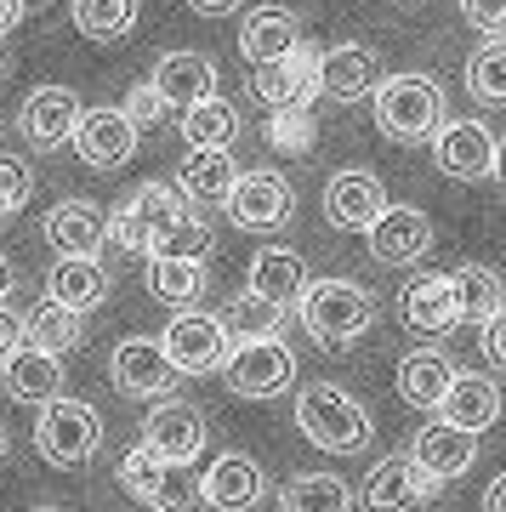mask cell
Masks as SVG:
<instances>
[{
  "label": "cell",
  "instance_id": "1",
  "mask_svg": "<svg viewBox=\"0 0 506 512\" xmlns=\"http://www.w3.org/2000/svg\"><path fill=\"white\" fill-rule=\"evenodd\" d=\"M296 427L325 456H359V450H370V433H376L370 410L336 382H308L296 393Z\"/></svg>",
  "mask_w": 506,
  "mask_h": 512
},
{
  "label": "cell",
  "instance_id": "2",
  "mask_svg": "<svg viewBox=\"0 0 506 512\" xmlns=\"http://www.w3.org/2000/svg\"><path fill=\"white\" fill-rule=\"evenodd\" d=\"M370 114H376V131L387 143H433L438 131L450 126V103H444V86L433 74L381 80V92L370 97Z\"/></svg>",
  "mask_w": 506,
  "mask_h": 512
},
{
  "label": "cell",
  "instance_id": "3",
  "mask_svg": "<svg viewBox=\"0 0 506 512\" xmlns=\"http://www.w3.org/2000/svg\"><path fill=\"white\" fill-rule=\"evenodd\" d=\"M302 325L325 353H342L376 325V296L359 279H313L302 296Z\"/></svg>",
  "mask_w": 506,
  "mask_h": 512
},
{
  "label": "cell",
  "instance_id": "4",
  "mask_svg": "<svg viewBox=\"0 0 506 512\" xmlns=\"http://www.w3.org/2000/svg\"><path fill=\"white\" fill-rule=\"evenodd\" d=\"M188 211H194V205L177 194V183H143V188H137V194H131V200L109 217V239L120 245V251L154 256L165 239H171V228L188 217Z\"/></svg>",
  "mask_w": 506,
  "mask_h": 512
},
{
  "label": "cell",
  "instance_id": "5",
  "mask_svg": "<svg viewBox=\"0 0 506 512\" xmlns=\"http://www.w3.org/2000/svg\"><path fill=\"white\" fill-rule=\"evenodd\" d=\"M35 450L52 467H80V461H91L103 450V416H97V404L69 399V393L52 399L35 421Z\"/></svg>",
  "mask_w": 506,
  "mask_h": 512
},
{
  "label": "cell",
  "instance_id": "6",
  "mask_svg": "<svg viewBox=\"0 0 506 512\" xmlns=\"http://www.w3.org/2000/svg\"><path fill=\"white\" fill-rule=\"evenodd\" d=\"M165 359L177 365V376H211V370L228 365L234 353V336L222 330L217 313H199V308H182L171 325H165Z\"/></svg>",
  "mask_w": 506,
  "mask_h": 512
},
{
  "label": "cell",
  "instance_id": "7",
  "mask_svg": "<svg viewBox=\"0 0 506 512\" xmlns=\"http://www.w3.org/2000/svg\"><path fill=\"white\" fill-rule=\"evenodd\" d=\"M222 382L239 399H279L296 382V353L279 336H268V342H239L228 353V365H222Z\"/></svg>",
  "mask_w": 506,
  "mask_h": 512
},
{
  "label": "cell",
  "instance_id": "8",
  "mask_svg": "<svg viewBox=\"0 0 506 512\" xmlns=\"http://www.w3.org/2000/svg\"><path fill=\"white\" fill-rule=\"evenodd\" d=\"M290 211H296V194H290V177L273 171V165H256V171H239L234 194H228V217L251 234H273L285 228Z\"/></svg>",
  "mask_w": 506,
  "mask_h": 512
},
{
  "label": "cell",
  "instance_id": "9",
  "mask_svg": "<svg viewBox=\"0 0 506 512\" xmlns=\"http://www.w3.org/2000/svg\"><path fill=\"white\" fill-rule=\"evenodd\" d=\"M86 120V103L69 92V86H35V92L23 97L18 109V131L23 143L40 148V154H52V148H69L74 131Z\"/></svg>",
  "mask_w": 506,
  "mask_h": 512
},
{
  "label": "cell",
  "instance_id": "10",
  "mask_svg": "<svg viewBox=\"0 0 506 512\" xmlns=\"http://www.w3.org/2000/svg\"><path fill=\"white\" fill-rule=\"evenodd\" d=\"M120 490L137 495L143 507H160V512H188V501H194L188 473L160 461L148 444H131L126 456H120Z\"/></svg>",
  "mask_w": 506,
  "mask_h": 512
},
{
  "label": "cell",
  "instance_id": "11",
  "mask_svg": "<svg viewBox=\"0 0 506 512\" xmlns=\"http://www.w3.org/2000/svg\"><path fill=\"white\" fill-rule=\"evenodd\" d=\"M109 382L131 399H171V387H177V365L165 359V348L154 336H126L120 348L109 353Z\"/></svg>",
  "mask_w": 506,
  "mask_h": 512
},
{
  "label": "cell",
  "instance_id": "12",
  "mask_svg": "<svg viewBox=\"0 0 506 512\" xmlns=\"http://www.w3.org/2000/svg\"><path fill=\"white\" fill-rule=\"evenodd\" d=\"M143 444H148L160 461H171V467H188V461H199V450H205V416H199V404H188V399L148 404Z\"/></svg>",
  "mask_w": 506,
  "mask_h": 512
},
{
  "label": "cell",
  "instance_id": "13",
  "mask_svg": "<svg viewBox=\"0 0 506 512\" xmlns=\"http://www.w3.org/2000/svg\"><path fill=\"white\" fill-rule=\"evenodd\" d=\"M404 456L416 461V473L438 490V484H455V478H467L478 467V439L461 433V427H450V421H427L416 439H410Z\"/></svg>",
  "mask_w": 506,
  "mask_h": 512
},
{
  "label": "cell",
  "instance_id": "14",
  "mask_svg": "<svg viewBox=\"0 0 506 512\" xmlns=\"http://www.w3.org/2000/svg\"><path fill=\"white\" fill-rule=\"evenodd\" d=\"M495 148H501V137L484 120H450L433 137V160L455 183H484V177H495Z\"/></svg>",
  "mask_w": 506,
  "mask_h": 512
},
{
  "label": "cell",
  "instance_id": "15",
  "mask_svg": "<svg viewBox=\"0 0 506 512\" xmlns=\"http://www.w3.org/2000/svg\"><path fill=\"white\" fill-rule=\"evenodd\" d=\"M387 211V188H381L376 171L364 165H347L325 183V222L330 228H353V234H370Z\"/></svg>",
  "mask_w": 506,
  "mask_h": 512
},
{
  "label": "cell",
  "instance_id": "16",
  "mask_svg": "<svg viewBox=\"0 0 506 512\" xmlns=\"http://www.w3.org/2000/svg\"><path fill=\"white\" fill-rule=\"evenodd\" d=\"M251 97L268 114L313 109V97H319V46H302L296 57L273 63V69H251Z\"/></svg>",
  "mask_w": 506,
  "mask_h": 512
},
{
  "label": "cell",
  "instance_id": "17",
  "mask_svg": "<svg viewBox=\"0 0 506 512\" xmlns=\"http://www.w3.org/2000/svg\"><path fill=\"white\" fill-rule=\"evenodd\" d=\"M199 495L217 512H251L256 501L268 495V473H262V461L245 456V450H222V456H211V467L199 478Z\"/></svg>",
  "mask_w": 506,
  "mask_h": 512
},
{
  "label": "cell",
  "instance_id": "18",
  "mask_svg": "<svg viewBox=\"0 0 506 512\" xmlns=\"http://www.w3.org/2000/svg\"><path fill=\"white\" fill-rule=\"evenodd\" d=\"M364 239H370V256H376L381 268H416L421 256L433 251V222L416 205H387L381 222Z\"/></svg>",
  "mask_w": 506,
  "mask_h": 512
},
{
  "label": "cell",
  "instance_id": "19",
  "mask_svg": "<svg viewBox=\"0 0 506 512\" xmlns=\"http://www.w3.org/2000/svg\"><path fill=\"white\" fill-rule=\"evenodd\" d=\"M319 92L336 97V103L376 97L381 92V57L364 40H342V46L319 52Z\"/></svg>",
  "mask_w": 506,
  "mask_h": 512
},
{
  "label": "cell",
  "instance_id": "20",
  "mask_svg": "<svg viewBox=\"0 0 506 512\" xmlns=\"http://www.w3.org/2000/svg\"><path fill=\"white\" fill-rule=\"evenodd\" d=\"M398 313L416 336H450L461 325V296H455V274H416L398 296Z\"/></svg>",
  "mask_w": 506,
  "mask_h": 512
},
{
  "label": "cell",
  "instance_id": "21",
  "mask_svg": "<svg viewBox=\"0 0 506 512\" xmlns=\"http://www.w3.org/2000/svg\"><path fill=\"white\" fill-rule=\"evenodd\" d=\"M46 239L57 262H97V251L109 245V217L86 200H63L46 211Z\"/></svg>",
  "mask_w": 506,
  "mask_h": 512
},
{
  "label": "cell",
  "instance_id": "22",
  "mask_svg": "<svg viewBox=\"0 0 506 512\" xmlns=\"http://www.w3.org/2000/svg\"><path fill=\"white\" fill-rule=\"evenodd\" d=\"M308 262H302V251H290V245H262V251L251 256V296H262V302H273L279 313H302V296H308Z\"/></svg>",
  "mask_w": 506,
  "mask_h": 512
},
{
  "label": "cell",
  "instance_id": "23",
  "mask_svg": "<svg viewBox=\"0 0 506 512\" xmlns=\"http://www.w3.org/2000/svg\"><path fill=\"white\" fill-rule=\"evenodd\" d=\"M438 421H450V427H461L472 439H484L489 427L501 421V387H495V376H484V370H455L450 393L438 404Z\"/></svg>",
  "mask_w": 506,
  "mask_h": 512
},
{
  "label": "cell",
  "instance_id": "24",
  "mask_svg": "<svg viewBox=\"0 0 506 512\" xmlns=\"http://www.w3.org/2000/svg\"><path fill=\"white\" fill-rule=\"evenodd\" d=\"M74 154H80L91 171H120V165L137 154V126H131L120 109H86V120L74 131Z\"/></svg>",
  "mask_w": 506,
  "mask_h": 512
},
{
  "label": "cell",
  "instance_id": "25",
  "mask_svg": "<svg viewBox=\"0 0 506 512\" xmlns=\"http://www.w3.org/2000/svg\"><path fill=\"white\" fill-rule=\"evenodd\" d=\"M433 495V484L416 473L410 456H381L364 478V512H421V501Z\"/></svg>",
  "mask_w": 506,
  "mask_h": 512
},
{
  "label": "cell",
  "instance_id": "26",
  "mask_svg": "<svg viewBox=\"0 0 506 512\" xmlns=\"http://www.w3.org/2000/svg\"><path fill=\"white\" fill-rule=\"evenodd\" d=\"M154 92L165 97V109L177 103L182 114L199 109L205 97H217V63L205 52H165L154 63Z\"/></svg>",
  "mask_w": 506,
  "mask_h": 512
},
{
  "label": "cell",
  "instance_id": "27",
  "mask_svg": "<svg viewBox=\"0 0 506 512\" xmlns=\"http://www.w3.org/2000/svg\"><path fill=\"white\" fill-rule=\"evenodd\" d=\"M239 52L251 57V69H273V63H285V57L302 52V29H296V18L279 12V6H256V12H245Z\"/></svg>",
  "mask_w": 506,
  "mask_h": 512
},
{
  "label": "cell",
  "instance_id": "28",
  "mask_svg": "<svg viewBox=\"0 0 506 512\" xmlns=\"http://www.w3.org/2000/svg\"><path fill=\"white\" fill-rule=\"evenodd\" d=\"M0 382H6V393H12L18 404H40V410H46L52 399H63V365H57L52 353L29 348V342L0 365Z\"/></svg>",
  "mask_w": 506,
  "mask_h": 512
},
{
  "label": "cell",
  "instance_id": "29",
  "mask_svg": "<svg viewBox=\"0 0 506 512\" xmlns=\"http://www.w3.org/2000/svg\"><path fill=\"white\" fill-rule=\"evenodd\" d=\"M450 382H455V365L438 348H421V353H404L398 359V399L410 404V410H433L438 416Z\"/></svg>",
  "mask_w": 506,
  "mask_h": 512
},
{
  "label": "cell",
  "instance_id": "30",
  "mask_svg": "<svg viewBox=\"0 0 506 512\" xmlns=\"http://www.w3.org/2000/svg\"><path fill=\"white\" fill-rule=\"evenodd\" d=\"M46 302L86 319L91 308L109 302V268L103 262H57L52 274H46Z\"/></svg>",
  "mask_w": 506,
  "mask_h": 512
},
{
  "label": "cell",
  "instance_id": "31",
  "mask_svg": "<svg viewBox=\"0 0 506 512\" xmlns=\"http://www.w3.org/2000/svg\"><path fill=\"white\" fill-rule=\"evenodd\" d=\"M234 183H239L234 154H188L182 171H177V194L194 205V211H199V205H228Z\"/></svg>",
  "mask_w": 506,
  "mask_h": 512
},
{
  "label": "cell",
  "instance_id": "32",
  "mask_svg": "<svg viewBox=\"0 0 506 512\" xmlns=\"http://www.w3.org/2000/svg\"><path fill=\"white\" fill-rule=\"evenodd\" d=\"M234 137H239V109L222 103V97H205L199 109L182 114V143H188V154H228Z\"/></svg>",
  "mask_w": 506,
  "mask_h": 512
},
{
  "label": "cell",
  "instance_id": "33",
  "mask_svg": "<svg viewBox=\"0 0 506 512\" xmlns=\"http://www.w3.org/2000/svg\"><path fill=\"white\" fill-rule=\"evenodd\" d=\"M359 495L347 490V478L336 473H296L279 490V512H353Z\"/></svg>",
  "mask_w": 506,
  "mask_h": 512
},
{
  "label": "cell",
  "instance_id": "34",
  "mask_svg": "<svg viewBox=\"0 0 506 512\" xmlns=\"http://www.w3.org/2000/svg\"><path fill=\"white\" fill-rule=\"evenodd\" d=\"M455 296H461V319L489 325L495 313H506V285L489 262H461L455 268Z\"/></svg>",
  "mask_w": 506,
  "mask_h": 512
},
{
  "label": "cell",
  "instance_id": "35",
  "mask_svg": "<svg viewBox=\"0 0 506 512\" xmlns=\"http://www.w3.org/2000/svg\"><path fill=\"white\" fill-rule=\"evenodd\" d=\"M23 342L57 359V353H69V348H80V342H86V319H80V313H69V308H57V302H40V308L23 319Z\"/></svg>",
  "mask_w": 506,
  "mask_h": 512
},
{
  "label": "cell",
  "instance_id": "36",
  "mask_svg": "<svg viewBox=\"0 0 506 512\" xmlns=\"http://www.w3.org/2000/svg\"><path fill=\"white\" fill-rule=\"evenodd\" d=\"M143 285L160 302H177V308H194V296L205 291V262H177V256H148Z\"/></svg>",
  "mask_w": 506,
  "mask_h": 512
},
{
  "label": "cell",
  "instance_id": "37",
  "mask_svg": "<svg viewBox=\"0 0 506 512\" xmlns=\"http://www.w3.org/2000/svg\"><path fill=\"white\" fill-rule=\"evenodd\" d=\"M222 319V330H228V336H234V348L239 342H268L273 330L285 325V313L273 308V302H262V296H234V302H228V313H217Z\"/></svg>",
  "mask_w": 506,
  "mask_h": 512
},
{
  "label": "cell",
  "instance_id": "38",
  "mask_svg": "<svg viewBox=\"0 0 506 512\" xmlns=\"http://www.w3.org/2000/svg\"><path fill=\"white\" fill-rule=\"evenodd\" d=\"M74 29L86 40H126L137 29L131 0H74Z\"/></svg>",
  "mask_w": 506,
  "mask_h": 512
},
{
  "label": "cell",
  "instance_id": "39",
  "mask_svg": "<svg viewBox=\"0 0 506 512\" xmlns=\"http://www.w3.org/2000/svg\"><path fill=\"white\" fill-rule=\"evenodd\" d=\"M467 92L489 109H506V40H484L467 57Z\"/></svg>",
  "mask_w": 506,
  "mask_h": 512
},
{
  "label": "cell",
  "instance_id": "40",
  "mask_svg": "<svg viewBox=\"0 0 506 512\" xmlns=\"http://www.w3.org/2000/svg\"><path fill=\"white\" fill-rule=\"evenodd\" d=\"M268 143L285 148V154H313V109L268 114Z\"/></svg>",
  "mask_w": 506,
  "mask_h": 512
},
{
  "label": "cell",
  "instance_id": "41",
  "mask_svg": "<svg viewBox=\"0 0 506 512\" xmlns=\"http://www.w3.org/2000/svg\"><path fill=\"white\" fill-rule=\"evenodd\" d=\"M29 200H35V171H29L18 154H0V222L18 217Z\"/></svg>",
  "mask_w": 506,
  "mask_h": 512
},
{
  "label": "cell",
  "instance_id": "42",
  "mask_svg": "<svg viewBox=\"0 0 506 512\" xmlns=\"http://www.w3.org/2000/svg\"><path fill=\"white\" fill-rule=\"evenodd\" d=\"M120 114L143 131V126H154V120L165 114V97L154 92V80H143V86H131V97H126V109H120Z\"/></svg>",
  "mask_w": 506,
  "mask_h": 512
},
{
  "label": "cell",
  "instance_id": "43",
  "mask_svg": "<svg viewBox=\"0 0 506 512\" xmlns=\"http://www.w3.org/2000/svg\"><path fill=\"white\" fill-rule=\"evenodd\" d=\"M484 359L495 370H506V313H495V319L484 325Z\"/></svg>",
  "mask_w": 506,
  "mask_h": 512
},
{
  "label": "cell",
  "instance_id": "44",
  "mask_svg": "<svg viewBox=\"0 0 506 512\" xmlns=\"http://www.w3.org/2000/svg\"><path fill=\"white\" fill-rule=\"evenodd\" d=\"M18 348H23V313L0 308V365H6V359H12Z\"/></svg>",
  "mask_w": 506,
  "mask_h": 512
},
{
  "label": "cell",
  "instance_id": "45",
  "mask_svg": "<svg viewBox=\"0 0 506 512\" xmlns=\"http://www.w3.org/2000/svg\"><path fill=\"white\" fill-rule=\"evenodd\" d=\"M23 12H29L23 0H0V35H12V29L23 23Z\"/></svg>",
  "mask_w": 506,
  "mask_h": 512
},
{
  "label": "cell",
  "instance_id": "46",
  "mask_svg": "<svg viewBox=\"0 0 506 512\" xmlns=\"http://www.w3.org/2000/svg\"><path fill=\"white\" fill-rule=\"evenodd\" d=\"M484 512H506V473L489 484V495H484Z\"/></svg>",
  "mask_w": 506,
  "mask_h": 512
},
{
  "label": "cell",
  "instance_id": "47",
  "mask_svg": "<svg viewBox=\"0 0 506 512\" xmlns=\"http://www.w3.org/2000/svg\"><path fill=\"white\" fill-rule=\"evenodd\" d=\"M12 285H18V274H12V262L0 256V308H6V296H12Z\"/></svg>",
  "mask_w": 506,
  "mask_h": 512
},
{
  "label": "cell",
  "instance_id": "48",
  "mask_svg": "<svg viewBox=\"0 0 506 512\" xmlns=\"http://www.w3.org/2000/svg\"><path fill=\"white\" fill-rule=\"evenodd\" d=\"M194 12H199V18H222V12H234V6H228V0H199Z\"/></svg>",
  "mask_w": 506,
  "mask_h": 512
},
{
  "label": "cell",
  "instance_id": "49",
  "mask_svg": "<svg viewBox=\"0 0 506 512\" xmlns=\"http://www.w3.org/2000/svg\"><path fill=\"white\" fill-rule=\"evenodd\" d=\"M495 183L506 188V137H501V148H495Z\"/></svg>",
  "mask_w": 506,
  "mask_h": 512
},
{
  "label": "cell",
  "instance_id": "50",
  "mask_svg": "<svg viewBox=\"0 0 506 512\" xmlns=\"http://www.w3.org/2000/svg\"><path fill=\"white\" fill-rule=\"evenodd\" d=\"M6 444H12V439H6V427H0V461H6Z\"/></svg>",
  "mask_w": 506,
  "mask_h": 512
},
{
  "label": "cell",
  "instance_id": "51",
  "mask_svg": "<svg viewBox=\"0 0 506 512\" xmlns=\"http://www.w3.org/2000/svg\"><path fill=\"white\" fill-rule=\"evenodd\" d=\"M35 512H63V507H35Z\"/></svg>",
  "mask_w": 506,
  "mask_h": 512
}]
</instances>
